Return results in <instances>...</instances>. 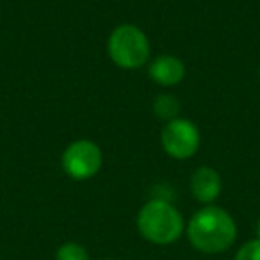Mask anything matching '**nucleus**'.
<instances>
[{"instance_id":"f257e3e1","label":"nucleus","mask_w":260,"mask_h":260,"mask_svg":"<svg viewBox=\"0 0 260 260\" xmlns=\"http://www.w3.org/2000/svg\"><path fill=\"white\" fill-rule=\"evenodd\" d=\"M187 239L198 251L217 255L232 248L237 239V224L232 214L223 207L205 205L189 219Z\"/></svg>"},{"instance_id":"f03ea898","label":"nucleus","mask_w":260,"mask_h":260,"mask_svg":"<svg viewBox=\"0 0 260 260\" xmlns=\"http://www.w3.org/2000/svg\"><path fill=\"white\" fill-rule=\"evenodd\" d=\"M138 230L152 244L168 246L177 242L185 230L184 217L173 203L153 198L138 212Z\"/></svg>"},{"instance_id":"7ed1b4c3","label":"nucleus","mask_w":260,"mask_h":260,"mask_svg":"<svg viewBox=\"0 0 260 260\" xmlns=\"http://www.w3.org/2000/svg\"><path fill=\"white\" fill-rule=\"evenodd\" d=\"M107 54L121 70L141 68L150 59L148 36L134 23H121L109 34Z\"/></svg>"},{"instance_id":"20e7f679","label":"nucleus","mask_w":260,"mask_h":260,"mask_svg":"<svg viewBox=\"0 0 260 260\" xmlns=\"http://www.w3.org/2000/svg\"><path fill=\"white\" fill-rule=\"evenodd\" d=\"M104 164L102 148L89 139H77L70 143L61 155L62 171L72 180L82 182L93 178Z\"/></svg>"},{"instance_id":"39448f33","label":"nucleus","mask_w":260,"mask_h":260,"mask_svg":"<svg viewBox=\"0 0 260 260\" xmlns=\"http://www.w3.org/2000/svg\"><path fill=\"white\" fill-rule=\"evenodd\" d=\"M160 145L164 152L177 160L191 159L202 145V134L196 123L187 118H175L164 125L160 132Z\"/></svg>"},{"instance_id":"423d86ee","label":"nucleus","mask_w":260,"mask_h":260,"mask_svg":"<svg viewBox=\"0 0 260 260\" xmlns=\"http://www.w3.org/2000/svg\"><path fill=\"white\" fill-rule=\"evenodd\" d=\"M221 189H223V182L214 168L200 166L191 175V192L196 202L203 205H212L219 198Z\"/></svg>"},{"instance_id":"0eeeda50","label":"nucleus","mask_w":260,"mask_h":260,"mask_svg":"<svg viewBox=\"0 0 260 260\" xmlns=\"http://www.w3.org/2000/svg\"><path fill=\"white\" fill-rule=\"evenodd\" d=\"M150 79L164 87L178 86L185 79V64L177 55L162 54L150 62Z\"/></svg>"},{"instance_id":"6e6552de","label":"nucleus","mask_w":260,"mask_h":260,"mask_svg":"<svg viewBox=\"0 0 260 260\" xmlns=\"http://www.w3.org/2000/svg\"><path fill=\"white\" fill-rule=\"evenodd\" d=\"M178 111H180V105H178L177 98H173L171 94H159L153 100V112L157 118L171 121L177 118Z\"/></svg>"},{"instance_id":"1a4fd4ad","label":"nucleus","mask_w":260,"mask_h":260,"mask_svg":"<svg viewBox=\"0 0 260 260\" xmlns=\"http://www.w3.org/2000/svg\"><path fill=\"white\" fill-rule=\"evenodd\" d=\"M55 260H89V253L82 244L68 241L57 248Z\"/></svg>"},{"instance_id":"9d476101","label":"nucleus","mask_w":260,"mask_h":260,"mask_svg":"<svg viewBox=\"0 0 260 260\" xmlns=\"http://www.w3.org/2000/svg\"><path fill=\"white\" fill-rule=\"evenodd\" d=\"M234 260H260V239H251L237 249Z\"/></svg>"},{"instance_id":"9b49d317","label":"nucleus","mask_w":260,"mask_h":260,"mask_svg":"<svg viewBox=\"0 0 260 260\" xmlns=\"http://www.w3.org/2000/svg\"><path fill=\"white\" fill-rule=\"evenodd\" d=\"M256 239H260V219L256 221Z\"/></svg>"},{"instance_id":"f8f14e48","label":"nucleus","mask_w":260,"mask_h":260,"mask_svg":"<svg viewBox=\"0 0 260 260\" xmlns=\"http://www.w3.org/2000/svg\"><path fill=\"white\" fill-rule=\"evenodd\" d=\"M258 77H260V66H258Z\"/></svg>"},{"instance_id":"ddd939ff","label":"nucleus","mask_w":260,"mask_h":260,"mask_svg":"<svg viewBox=\"0 0 260 260\" xmlns=\"http://www.w3.org/2000/svg\"><path fill=\"white\" fill-rule=\"evenodd\" d=\"M105 260H114V258H105Z\"/></svg>"}]
</instances>
